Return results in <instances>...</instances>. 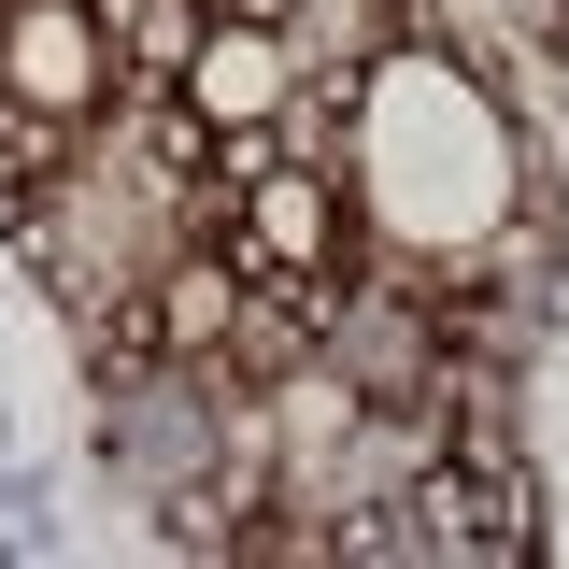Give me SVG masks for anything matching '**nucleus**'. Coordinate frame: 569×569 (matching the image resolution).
Returning <instances> with one entry per match:
<instances>
[{"mask_svg": "<svg viewBox=\"0 0 569 569\" xmlns=\"http://www.w3.org/2000/svg\"><path fill=\"white\" fill-rule=\"evenodd\" d=\"M556 43H569V29H556Z\"/></svg>", "mask_w": 569, "mask_h": 569, "instance_id": "nucleus-6", "label": "nucleus"}, {"mask_svg": "<svg viewBox=\"0 0 569 569\" xmlns=\"http://www.w3.org/2000/svg\"><path fill=\"white\" fill-rule=\"evenodd\" d=\"M142 313V356H171V370H213L228 356V328H242V299H257V271L228 257V242H157L142 257V284H129Z\"/></svg>", "mask_w": 569, "mask_h": 569, "instance_id": "nucleus-5", "label": "nucleus"}, {"mask_svg": "<svg viewBox=\"0 0 569 569\" xmlns=\"http://www.w3.org/2000/svg\"><path fill=\"white\" fill-rule=\"evenodd\" d=\"M299 86H313L299 29L228 14V0L200 14V43H186V71H171V100L200 114V142H257V129H284V114H299Z\"/></svg>", "mask_w": 569, "mask_h": 569, "instance_id": "nucleus-4", "label": "nucleus"}, {"mask_svg": "<svg viewBox=\"0 0 569 569\" xmlns=\"http://www.w3.org/2000/svg\"><path fill=\"white\" fill-rule=\"evenodd\" d=\"M0 100L86 142L114 100H129V43H114V14H100V0H0Z\"/></svg>", "mask_w": 569, "mask_h": 569, "instance_id": "nucleus-3", "label": "nucleus"}, {"mask_svg": "<svg viewBox=\"0 0 569 569\" xmlns=\"http://www.w3.org/2000/svg\"><path fill=\"white\" fill-rule=\"evenodd\" d=\"M228 257H242L257 284H342V271H356V200H342V171H299V157L228 142Z\"/></svg>", "mask_w": 569, "mask_h": 569, "instance_id": "nucleus-2", "label": "nucleus"}, {"mask_svg": "<svg viewBox=\"0 0 569 569\" xmlns=\"http://www.w3.org/2000/svg\"><path fill=\"white\" fill-rule=\"evenodd\" d=\"M342 200L356 228L413 271V299H456L512 242L527 200V142L441 43H370L342 86Z\"/></svg>", "mask_w": 569, "mask_h": 569, "instance_id": "nucleus-1", "label": "nucleus"}]
</instances>
